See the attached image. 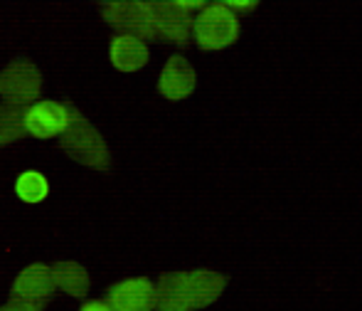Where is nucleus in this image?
<instances>
[{"instance_id": "8", "label": "nucleus", "mask_w": 362, "mask_h": 311, "mask_svg": "<svg viewBox=\"0 0 362 311\" xmlns=\"http://www.w3.org/2000/svg\"><path fill=\"white\" fill-rule=\"evenodd\" d=\"M106 302L114 311H156V282L148 277H131L106 289Z\"/></svg>"}, {"instance_id": "10", "label": "nucleus", "mask_w": 362, "mask_h": 311, "mask_svg": "<svg viewBox=\"0 0 362 311\" xmlns=\"http://www.w3.org/2000/svg\"><path fill=\"white\" fill-rule=\"evenodd\" d=\"M156 311H192L190 274L165 272L156 282Z\"/></svg>"}, {"instance_id": "18", "label": "nucleus", "mask_w": 362, "mask_h": 311, "mask_svg": "<svg viewBox=\"0 0 362 311\" xmlns=\"http://www.w3.org/2000/svg\"><path fill=\"white\" fill-rule=\"evenodd\" d=\"M79 311H114V307H111L106 299H91V302H84L81 304Z\"/></svg>"}, {"instance_id": "17", "label": "nucleus", "mask_w": 362, "mask_h": 311, "mask_svg": "<svg viewBox=\"0 0 362 311\" xmlns=\"http://www.w3.org/2000/svg\"><path fill=\"white\" fill-rule=\"evenodd\" d=\"M0 311H45V302H25V299H10Z\"/></svg>"}, {"instance_id": "3", "label": "nucleus", "mask_w": 362, "mask_h": 311, "mask_svg": "<svg viewBox=\"0 0 362 311\" xmlns=\"http://www.w3.org/2000/svg\"><path fill=\"white\" fill-rule=\"evenodd\" d=\"M101 18L116 35H131L146 43L158 40L151 0H109L101 3Z\"/></svg>"}, {"instance_id": "6", "label": "nucleus", "mask_w": 362, "mask_h": 311, "mask_svg": "<svg viewBox=\"0 0 362 311\" xmlns=\"http://www.w3.org/2000/svg\"><path fill=\"white\" fill-rule=\"evenodd\" d=\"M25 124H28V136H33V139H59L69 126V104L67 101L40 99L37 104L28 106Z\"/></svg>"}, {"instance_id": "4", "label": "nucleus", "mask_w": 362, "mask_h": 311, "mask_svg": "<svg viewBox=\"0 0 362 311\" xmlns=\"http://www.w3.org/2000/svg\"><path fill=\"white\" fill-rule=\"evenodd\" d=\"M42 94V72L30 57H15L0 69V99L3 104L33 106Z\"/></svg>"}, {"instance_id": "11", "label": "nucleus", "mask_w": 362, "mask_h": 311, "mask_svg": "<svg viewBox=\"0 0 362 311\" xmlns=\"http://www.w3.org/2000/svg\"><path fill=\"white\" fill-rule=\"evenodd\" d=\"M109 60L114 69L124 74H134L144 69L151 60V50L148 43L141 38H131V35H116L109 45Z\"/></svg>"}, {"instance_id": "1", "label": "nucleus", "mask_w": 362, "mask_h": 311, "mask_svg": "<svg viewBox=\"0 0 362 311\" xmlns=\"http://www.w3.org/2000/svg\"><path fill=\"white\" fill-rule=\"evenodd\" d=\"M69 104V126L62 136H59V146L62 151L72 158L74 163L86 168H94V171L106 173L111 168V151L106 146L104 136L101 131L81 114L79 109L67 101Z\"/></svg>"}, {"instance_id": "13", "label": "nucleus", "mask_w": 362, "mask_h": 311, "mask_svg": "<svg viewBox=\"0 0 362 311\" xmlns=\"http://www.w3.org/2000/svg\"><path fill=\"white\" fill-rule=\"evenodd\" d=\"M52 274L54 282H57V289L74 299H84L89 294V272L81 267L79 262H72V259H64V262H54L52 264Z\"/></svg>"}, {"instance_id": "12", "label": "nucleus", "mask_w": 362, "mask_h": 311, "mask_svg": "<svg viewBox=\"0 0 362 311\" xmlns=\"http://www.w3.org/2000/svg\"><path fill=\"white\" fill-rule=\"evenodd\" d=\"M190 297H192V311H202L217 302L227 292L229 277L222 272L207 267L190 269Z\"/></svg>"}, {"instance_id": "16", "label": "nucleus", "mask_w": 362, "mask_h": 311, "mask_svg": "<svg viewBox=\"0 0 362 311\" xmlns=\"http://www.w3.org/2000/svg\"><path fill=\"white\" fill-rule=\"evenodd\" d=\"M227 8L232 10L237 18H244V15H252L254 10L259 8V0H224Z\"/></svg>"}, {"instance_id": "2", "label": "nucleus", "mask_w": 362, "mask_h": 311, "mask_svg": "<svg viewBox=\"0 0 362 311\" xmlns=\"http://www.w3.org/2000/svg\"><path fill=\"white\" fill-rule=\"evenodd\" d=\"M242 38V18L227 8L224 0H212L205 10L195 15L192 23V43L205 52H219L232 47Z\"/></svg>"}, {"instance_id": "7", "label": "nucleus", "mask_w": 362, "mask_h": 311, "mask_svg": "<svg viewBox=\"0 0 362 311\" xmlns=\"http://www.w3.org/2000/svg\"><path fill=\"white\" fill-rule=\"evenodd\" d=\"M197 86V72L185 55H170L158 77V94L168 101H182L192 96Z\"/></svg>"}, {"instance_id": "9", "label": "nucleus", "mask_w": 362, "mask_h": 311, "mask_svg": "<svg viewBox=\"0 0 362 311\" xmlns=\"http://www.w3.org/2000/svg\"><path fill=\"white\" fill-rule=\"evenodd\" d=\"M54 289L57 282H54L52 267L45 262H33L15 277L10 294L13 299H25V302H47Z\"/></svg>"}, {"instance_id": "15", "label": "nucleus", "mask_w": 362, "mask_h": 311, "mask_svg": "<svg viewBox=\"0 0 362 311\" xmlns=\"http://www.w3.org/2000/svg\"><path fill=\"white\" fill-rule=\"evenodd\" d=\"M15 196L28 205L42 203L49 196V183L40 171H23L15 178Z\"/></svg>"}, {"instance_id": "5", "label": "nucleus", "mask_w": 362, "mask_h": 311, "mask_svg": "<svg viewBox=\"0 0 362 311\" xmlns=\"http://www.w3.org/2000/svg\"><path fill=\"white\" fill-rule=\"evenodd\" d=\"M151 10L160 43L175 45V47H187L192 43L195 15L185 10L180 0H151Z\"/></svg>"}, {"instance_id": "14", "label": "nucleus", "mask_w": 362, "mask_h": 311, "mask_svg": "<svg viewBox=\"0 0 362 311\" xmlns=\"http://www.w3.org/2000/svg\"><path fill=\"white\" fill-rule=\"evenodd\" d=\"M25 114H28V106L0 104V149L28 136Z\"/></svg>"}]
</instances>
